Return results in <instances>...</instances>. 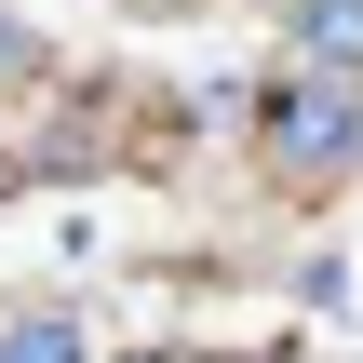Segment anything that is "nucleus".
Here are the masks:
<instances>
[{
	"label": "nucleus",
	"mask_w": 363,
	"mask_h": 363,
	"mask_svg": "<svg viewBox=\"0 0 363 363\" xmlns=\"http://www.w3.org/2000/svg\"><path fill=\"white\" fill-rule=\"evenodd\" d=\"M0 363H94V323L67 296H0Z\"/></svg>",
	"instance_id": "nucleus-3"
},
{
	"label": "nucleus",
	"mask_w": 363,
	"mask_h": 363,
	"mask_svg": "<svg viewBox=\"0 0 363 363\" xmlns=\"http://www.w3.org/2000/svg\"><path fill=\"white\" fill-rule=\"evenodd\" d=\"M256 162H269L296 202L350 189V175H363V81H323V67H269V81H256Z\"/></svg>",
	"instance_id": "nucleus-1"
},
{
	"label": "nucleus",
	"mask_w": 363,
	"mask_h": 363,
	"mask_svg": "<svg viewBox=\"0 0 363 363\" xmlns=\"http://www.w3.org/2000/svg\"><path fill=\"white\" fill-rule=\"evenodd\" d=\"M283 67L363 81V0H296V13H283Z\"/></svg>",
	"instance_id": "nucleus-2"
},
{
	"label": "nucleus",
	"mask_w": 363,
	"mask_h": 363,
	"mask_svg": "<svg viewBox=\"0 0 363 363\" xmlns=\"http://www.w3.org/2000/svg\"><path fill=\"white\" fill-rule=\"evenodd\" d=\"M121 363H175V350H121Z\"/></svg>",
	"instance_id": "nucleus-5"
},
{
	"label": "nucleus",
	"mask_w": 363,
	"mask_h": 363,
	"mask_svg": "<svg viewBox=\"0 0 363 363\" xmlns=\"http://www.w3.org/2000/svg\"><path fill=\"white\" fill-rule=\"evenodd\" d=\"M13 81H40V40H27V27L0 13V94H13Z\"/></svg>",
	"instance_id": "nucleus-4"
},
{
	"label": "nucleus",
	"mask_w": 363,
	"mask_h": 363,
	"mask_svg": "<svg viewBox=\"0 0 363 363\" xmlns=\"http://www.w3.org/2000/svg\"><path fill=\"white\" fill-rule=\"evenodd\" d=\"M242 363H283V350H242Z\"/></svg>",
	"instance_id": "nucleus-6"
}]
</instances>
